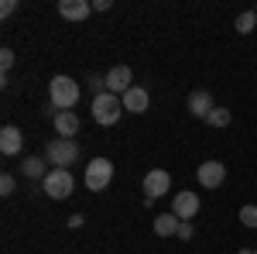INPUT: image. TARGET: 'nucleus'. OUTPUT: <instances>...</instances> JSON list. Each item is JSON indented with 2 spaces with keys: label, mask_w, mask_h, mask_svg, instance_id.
I'll use <instances>...</instances> for the list:
<instances>
[{
  "label": "nucleus",
  "mask_w": 257,
  "mask_h": 254,
  "mask_svg": "<svg viewBox=\"0 0 257 254\" xmlns=\"http://www.w3.org/2000/svg\"><path fill=\"white\" fill-rule=\"evenodd\" d=\"M48 103L55 107V110H72L76 103H79V82L69 76H55L48 82Z\"/></svg>",
  "instance_id": "1"
},
{
  "label": "nucleus",
  "mask_w": 257,
  "mask_h": 254,
  "mask_svg": "<svg viewBox=\"0 0 257 254\" xmlns=\"http://www.w3.org/2000/svg\"><path fill=\"white\" fill-rule=\"evenodd\" d=\"M120 114H123V100L117 97V93H99V97H93V120H96L99 127H113L120 120Z\"/></svg>",
  "instance_id": "2"
},
{
  "label": "nucleus",
  "mask_w": 257,
  "mask_h": 254,
  "mask_svg": "<svg viewBox=\"0 0 257 254\" xmlns=\"http://www.w3.org/2000/svg\"><path fill=\"white\" fill-rule=\"evenodd\" d=\"M45 155H48V161L55 168H69L79 158V144H76V137H55V141H48Z\"/></svg>",
  "instance_id": "3"
},
{
  "label": "nucleus",
  "mask_w": 257,
  "mask_h": 254,
  "mask_svg": "<svg viewBox=\"0 0 257 254\" xmlns=\"http://www.w3.org/2000/svg\"><path fill=\"white\" fill-rule=\"evenodd\" d=\"M113 182V161L110 158H93L86 165V189L89 193H103Z\"/></svg>",
  "instance_id": "4"
},
{
  "label": "nucleus",
  "mask_w": 257,
  "mask_h": 254,
  "mask_svg": "<svg viewBox=\"0 0 257 254\" xmlns=\"http://www.w3.org/2000/svg\"><path fill=\"white\" fill-rule=\"evenodd\" d=\"M41 186H45V193L52 196V199H65V196L76 189V182L69 176V168H52L48 176L41 179Z\"/></svg>",
  "instance_id": "5"
},
{
  "label": "nucleus",
  "mask_w": 257,
  "mask_h": 254,
  "mask_svg": "<svg viewBox=\"0 0 257 254\" xmlns=\"http://www.w3.org/2000/svg\"><path fill=\"white\" fill-rule=\"evenodd\" d=\"M196 176H199V186L202 189H216V186H223V179H226V165L216 161V158L213 161H202Z\"/></svg>",
  "instance_id": "6"
},
{
  "label": "nucleus",
  "mask_w": 257,
  "mask_h": 254,
  "mask_svg": "<svg viewBox=\"0 0 257 254\" xmlns=\"http://www.w3.org/2000/svg\"><path fill=\"white\" fill-rule=\"evenodd\" d=\"M199 206H202L199 196L189 193V189H185V193H175V199H172V213H175L178 220H192V216L199 213Z\"/></svg>",
  "instance_id": "7"
},
{
  "label": "nucleus",
  "mask_w": 257,
  "mask_h": 254,
  "mask_svg": "<svg viewBox=\"0 0 257 254\" xmlns=\"http://www.w3.org/2000/svg\"><path fill=\"white\" fill-rule=\"evenodd\" d=\"M168 189H172V176H168L165 168H151V172L144 176V193H148V199L165 196Z\"/></svg>",
  "instance_id": "8"
},
{
  "label": "nucleus",
  "mask_w": 257,
  "mask_h": 254,
  "mask_svg": "<svg viewBox=\"0 0 257 254\" xmlns=\"http://www.w3.org/2000/svg\"><path fill=\"white\" fill-rule=\"evenodd\" d=\"M185 110H189L192 117H209L216 107H213V97H209L206 90H192L189 100H185Z\"/></svg>",
  "instance_id": "9"
},
{
  "label": "nucleus",
  "mask_w": 257,
  "mask_h": 254,
  "mask_svg": "<svg viewBox=\"0 0 257 254\" xmlns=\"http://www.w3.org/2000/svg\"><path fill=\"white\" fill-rule=\"evenodd\" d=\"M131 65H113L110 72H106V90L110 93H117V97H123L127 90H131Z\"/></svg>",
  "instance_id": "10"
},
{
  "label": "nucleus",
  "mask_w": 257,
  "mask_h": 254,
  "mask_svg": "<svg viewBox=\"0 0 257 254\" xmlns=\"http://www.w3.org/2000/svg\"><path fill=\"white\" fill-rule=\"evenodd\" d=\"M52 127H55L59 137H76L79 134V114L76 110H62V114L52 117Z\"/></svg>",
  "instance_id": "11"
},
{
  "label": "nucleus",
  "mask_w": 257,
  "mask_h": 254,
  "mask_svg": "<svg viewBox=\"0 0 257 254\" xmlns=\"http://www.w3.org/2000/svg\"><path fill=\"white\" fill-rule=\"evenodd\" d=\"M59 14L69 21H86L93 14V4L89 0H59Z\"/></svg>",
  "instance_id": "12"
},
{
  "label": "nucleus",
  "mask_w": 257,
  "mask_h": 254,
  "mask_svg": "<svg viewBox=\"0 0 257 254\" xmlns=\"http://www.w3.org/2000/svg\"><path fill=\"white\" fill-rule=\"evenodd\" d=\"M120 100H123V110H131V114H144V110H148V103H151L148 90H141V86H131Z\"/></svg>",
  "instance_id": "13"
},
{
  "label": "nucleus",
  "mask_w": 257,
  "mask_h": 254,
  "mask_svg": "<svg viewBox=\"0 0 257 254\" xmlns=\"http://www.w3.org/2000/svg\"><path fill=\"white\" fill-rule=\"evenodd\" d=\"M21 144H24V134H21L14 124H7V127L0 131V151H4V155H18Z\"/></svg>",
  "instance_id": "14"
},
{
  "label": "nucleus",
  "mask_w": 257,
  "mask_h": 254,
  "mask_svg": "<svg viewBox=\"0 0 257 254\" xmlns=\"http://www.w3.org/2000/svg\"><path fill=\"white\" fill-rule=\"evenodd\" d=\"M178 227H182V220L175 213H158L155 216V234L158 237H178Z\"/></svg>",
  "instance_id": "15"
},
{
  "label": "nucleus",
  "mask_w": 257,
  "mask_h": 254,
  "mask_svg": "<svg viewBox=\"0 0 257 254\" xmlns=\"http://www.w3.org/2000/svg\"><path fill=\"white\" fill-rule=\"evenodd\" d=\"M21 172H24V176L28 179H45L48 176V172H45V161H41V158H24V165H21Z\"/></svg>",
  "instance_id": "16"
},
{
  "label": "nucleus",
  "mask_w": 257,
  "mask_h": 254,
  "mask_svg": "<svg viewBox=\"0 0 257 254\" xmlns=\"http://www.w3.org/2000/svg\"><path fill=\"white\" fill-rule=\"evenodd\" d=\"M254 28H257V11H243V14L237 18V31L240 35H250Z\"/></svg>",
  "instance_id": "17"
},
{
  "label": "nucleus",
  "mask_w": 257,
  "mask_h": 254,
  "mask_svg": "<svg viewBox=\"0 0 257 254\" xmlns=\"http://www.w3.org/2000/svg\"><path fill=\"white\" fill-rule=\"evenodd\" d=\"M240 223H243V227H250V230H257V206H254V203L240 206Z\"/></svg>",
  "instance_id": "18"
},
{
  "label": "nucleus",
  "mask_w": 257,
  "mask_h": 254,
  "mask_svg": "<svg viewBox=\"0 0 257 254\" xmlns=\"http://www.w3.org/2000/svg\"><path fill=\"white\" fill-rule=\"evenodd\" d=\"M206 120H209L213 127H230V120H233V117H230V110H226V107H216Z\"/></svg>",
  "instance_id": "19"
},
{
  "label": "nucleus",
  "mask_w": 257,
  "mask_h": 254,
  "mask_svg": "<svg viewBox=\"0 0 257 254\" xmlns=\"http://www.w3.org/2000/svg\"><path fill=\"white\" fill-rule=\"evenodd\" d=\"M0 69H4V79H7L11 69H14V52H11V48H4V52H0Z\"/></svg>",
  "instance_id": "20"
},
{
  "label": "nucleus",
  "mask_w": 257,
  "mask_h": 254,
  "mask_svg": "<svg viewBox=\"0 0 257 254\" xmlns=\"http://www.w3.org/2000/svg\"><path fill=\"white\" fill-rule=\"evenodd\" d=\"M14 186H18L14 176H0V196H11V193H14Z\"/></svg>",
  "instance_id": "21"
},
{
  "label": "nucleus",
  "mask_w": 257,
  "mask_h": 254,
  "mask_svg": "<svg viewBox=\"0 0 257 254\" xmlns=\"http://www.w3.org/2000/svg\"><path fill=\"white\" fill-rule=\"evenodd\" d=\"M14 11H18V0H4L0 4V18H11Z\"/></svg>",
  "instance_id": "22"
},
{
  "label": "nucleus",
  "mask_w": 257,
  "mask_h": 254,
  "mask_svg": "<svg viewBox=\"0 0 257 254\" xmlns=\"http://www.w3.org/2000/svg\"><path fill=\"white\" fill-rule=\"evenodd\" d=\"M192 234H196V230H192V223H189V220H182V227H178V237H182V240H189Z\"/></svg>",
  "instance_id": "23"
},
{
  "label": "nucleus",
  "mask_w": 257,
  "mask_h": 254,
  "mask_svg": "<svg viewBox=\"0 0 257 254\" xmlns=\"http://www.w3.org/2000/svg\"><path fill=\"white\" fill-rule=\"evenodd\" d=\"M93 11H110V0H93Z\"/></svg>",
  "instance_id": "24"
},
{
  "label": "nucleus",
  "mask_w": 257,
  "mask_h": 254,
  "mask_svg": "<svg viewBox=\"0 0 257 254\" xmlns=\"http://www.w3.org/2000/svg\"><path fill=\"white\" fill-rule=\"evenodd\" d=\"M69 227H72V230H76V227H82V216L72 213V216H69Z\"/></svg>",
  "instance_id": "25"
},
{
  "label": "nucleus",
  "mask_w": 257,
  "mask_h": 254,
  "mask_svg": "<svg viewBox=\"0 0 257 254\" xmlns=\"http://www.w3.org/2000/svg\"><path fill=\"white\" fill-rule=\"evenodd\" d=\"M240 254H254V251H243V247H240Z\"/></svg>",
  "instance_id": "26"
},
{
  "label": "nucleus",
  "mask_w": 257,
  "mask_h": 254,
  "mask_svg": "<svg viewBox=\"0 0 257 254\" xmlns=\"http://www.w3.org/2000/svg\"><path fill=\"white\" fill-rule=\"evenodd\" d=\"M254 254H257V251H254Z\"/></svg>",
  "instance_id": "27"
}]
</instances>
